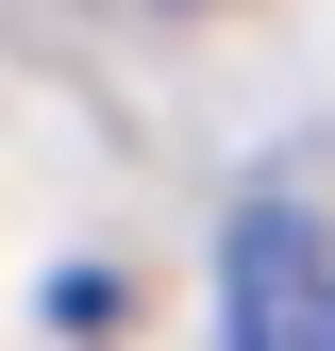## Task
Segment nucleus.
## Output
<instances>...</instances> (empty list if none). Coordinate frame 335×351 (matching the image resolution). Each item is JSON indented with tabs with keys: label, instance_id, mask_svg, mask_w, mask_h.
Masks as SVG:
<instances>
[{
	"label": "nucleus",
	"instance_id": "obj_1",
	"mask_svg": "<svg viewBox=\"0 0 335 351\" xmlns=\"http://www.w3.org/2000/svg\"><path fill=\"white\" fill-rule=\"evenodd\" d=\"M218 301H235V351H335V234L302 201H235Z\"/></svg>",
	"mask_w": 335,
	"mask_h": 351
}]
</instances>
